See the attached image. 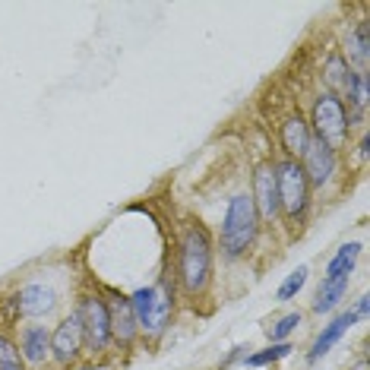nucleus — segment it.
<instances>
[{
    "instance_id": "obj_1",
    "label": "nucleus",
    "mask_w": 370,
    "mask_h": 370,
    "mask_svg": "<svg viewBox=\"0 0 370 370\" xmlns=\"http://www.w3.org/2000/svg\"><path fill=\"white\" fill-rule=\"evenodd\" d=\"M212 275V247H209V234L206 228L193 225L184 231L181 241V285L187 295H199L209 285Z\"/></svg>"
},
{
    "instance_id": "obj_2",
    "label": "nucleus",
    "mask_w": 370,
    "mask_h": 370,
    "mask_svg": "<svg viewBox=\"0 0 370 370\" xmlns=\"http://www.w3.org/2000/svg\"><path fill=\"white\" fill-rule=\"evenodd\" d=\"M256 228H260V215L256 206L247 193L231 197L228 209H225V222H222V250L228 260H238L247 247L254 244Z\"/></svg>"
},
{
    "instance_id": "obj_3",
    "label": "nucleus",
    "mask_w": 370,
    "mask_h": 370,
    "mask_svg": "<svg viewBox=\"0 0 370 370\" xmlns=\"http://www.w3.org/2000/svg\"><path fill=\"white\" fill-rule=\"evenodd\" d=\"M130 310L136 317V326L146 336H158L168 326L171 317V295L164 291V285H152V288H140L130 297Z\"/></svg>"
},
{
    "instance_id": "obj_4",
    "label": "nucleus",
    "mask_w": 370,
    "mask_h": 370,
    "mask_svg": "<svg viewBox=\"0 0 370 370\" xmlns=\"http://www.w3.org/2000/svg\"><path fill=\"white\" fill-rule=\"evenodd\" d=\"M275 190H279V206L288 212V219H301L307 209V177H304V168L291 158L279 162L275 168Z\"/></svg>"
},
{
    "instance_id": "obj_5",
    "label": "nucleus",
    "mask_w": 370,
    "mask_h": 370,
    "mask_svg": "<svg viewBox=\"0 0 370 370\" xmlns=\"http://www.w3.org/2000/svg\"><path fill=\"white\" fill-rule=\"evenodd\" d=\"M313 127H317V140H323L332 149L345 140L348 114H345V105H342L338 95L326 92V95H320V99L313 101Z\"/></svg>"
},
{
    "instance_id": "obj_6",
    "label": "nucleus",
    "mask_w": 370,
    "mask_h": 370,
    "mask_svg": "<svg viewBox=\"0 0 370 370\" xmlns=\"http://www.w3.org/2000/svg\"><path fill=\"white\" fill-rule=\"evenodd\" d=\"M79 320H82V338L89 342L92 352H101V348L111 342V323H108V304L99 295L82 297L79 307Z\"/></svg>"
},
{
    "instance_id": "obj_7",
    "label": "nucleus",
    "mask_w": 370,
    "mask_h": 370,
    "mask_svg": "<svg viewBox=\"0 0 370 370\" xmlns=\"http://www.w3.org/2000/svg\"><path fill=\"white\" fill-rule=\"evenodd\" d=\"M304 177L307 184H313V187H323V184H329V177H332V171H336V149L326 146L323 140H317V136H310V146H307L304 152Z\"/></svg>"
},
{
    "instance_id": "obj_8",
    "label": "nucleus",
    "mask_w": 370,
    "mask_h": 370,
    "mask_svg": "<svg viewBox=\"0 0 370 370\" xmlns=\"http://www.w3.org/2000/svg\"><path fill=\"white\" fill-rule=\"evenodd\" d=\"M82 345V320H79V310L70 313L66 320H60V326L54 329V336H51V352L58 358L60 364H70L76 358Z\"/></svg>"
},
{
    "instance_id": "obj_9",
    "label": "nucleus",
    "mask_w": 370,
    "mask_h": 370,
    "mask_svg": "<svg viewBox=\"0 0 370 370\" xmlns=\"http://www.w3.org/2000/svg\"><path fill=\"white\" fill-rule=\"evenodd\" d=\"M105 304H108V323H111V336H114L121 345H130L133 338H136V332H140V326H136V317H133V310H130V297L114 295L111 301H105Z\"/></svg>"
},
{
    "instance_id": "obj_10",
    "label": "nucleus",
    "mask_w": 370,
    "mask_h": 370,
    "mask_svg": "<svg viewBox=\"0 0 370 370\" xmlns=\"http://www.w3.org/2000/svg\"><path fill=\"white\" fill-rule=\"evenodd\" d=\"M254 206H256V215L263 219H272L279 212V190H275V171L269 164H263L260 171L254 174Z\"/></svg>"
},
{
    "instance_id": "obj_11",
    "label": "nucleus",
    "mask_w": 370,
    "mask_h": 370,
    "mask_svg": "<svg viewBox=\"0 0 370 370\" xmlns=\"http://www.w3.org/2000/svg\"><path fill=\"white\" fill-rule=\"evenodd\" d=\"M58 304V295H54V288L48 285H25L16 297V313L23 317H45V313L54 310Z\"/></svg>"
},
{
    "instance_id": "obj_12",
    "label": "nucleus",
    "mask_w": 370,
    "mask_h": 370,
    "mask_svg": "<svg viewBox=\"0 0 370 370\" xmlns=\"http://www.w3.org/2000/svg\"><path fill=\"white\" fill-rule=\"evenodd\" d=\"M354 323H358V320H354V313L348 310V313H342V317H336V320L329 323V326H323V332L317 336V342H313V348H310V361H320L323 354H326L329 348L336 345L338 338L345 336L348 329L354 326Z\"/></svg>"
},
{
    "instance_id": "obj_13",
    "label": "nucleus",
    "mask_w": 370,
    "mask_h": 370,
    "mask_svg": "<svg viewBox=\"0 0 370 370\" xmlns=\"http://www.w3.org/2000/svg\"><path fill=\"white\" fill-rule=\"evenodd\" d=\"M282 146H285L288 156H304L307 146H310V130H307V121L301 114L288 117L282 123Z\"/></svg>"
},
{
    "instance_id": "obj_14",
    "label": "nucleus",
    "mask_w": 370,
    "mask_h": 370,
    "mask_svg": "<svg viewBox=\"0 0 370 370\" xmlns=\"http://www.w3.org/2000/svg\"><path fill=\"white\" fill-rule=\"evenodd\" d=\"M51 352V336L45 326H29L23 332V358L29 364H45Z\"/></svg>"
},
{
    "instance_id": "obj_15",
    "label": "nucleus",
    "mask_w": 370,
    "mask_h": 370,
    "mask_svg": "<svg viewBox=\"0 0 370 370\" xmlns=\"http://www.w3.org/2000/svg\"><path fill=\"white\" fill-rule=\"evenodd\" d=\"M348 291V275H338V279H323L320 291H317V301H313V310L326 313L342 301V295Z\"/></svg>"
},
{
    "instance_id": "obj_16",
    "label": "nucleus",
    "mask_w": 370,
    "mask_h": 370,
    "mask_svg": "<svg viewBox=\"0 0 370 370\" xmlns=\"http://www.w3.org/2000/svg\"><path fill=\"white\" fill-rule=\"evenodd\" d=\"M358 256H361V244H345L338 247V254L329 260L326 266V275L323 279H338V275H352L354 263H358Z\"/></svg>"
},
{
    "instance_id": "obj_17",
    "label": "nucleus",
    "mask_w": 370,
    "mask_h": 370,
    "mask_svg": "<svg viewBox=\"0 0 370 370\" xmlns=\"http://www.w3.org/2000/svg\"><path fill=\"white\" fill-rule=\"evenodd\" d=\"M345 48H348V58L358 64V73H367V58H370V45H367V23H358L354 25V32L348 35L345 41Z\"/></svg>"
},
{
    "instance_id": "obj_18",
    "label": "nucleus",
    "mask_w": 370,
    "mask_h": 370,
    "mask_svg": "<svg viewBox=\"0 0 370 370\" xmlns=\"http://www.w3.org/2000/svg\"><path fill=\"white\" fill-rule=\"evenodd\" d=\"M291 352H295V348L288 345V342H279V345L266 348V352H260V354H250V358H247V364H250V367H266V364H272V361H282V358H288Z\"/></svg>"
},
{
    "instance_id": "obj_19",
    "label": "nucleus",
    "mask_w": 370,
    "mask_h": 370,
    "mask_svg": "<svg viewBox=\"0 0 370 370\" xmlns=\"http://www.w3.org/2000/svg\"><path fill=\"white\" fill-rule=\"evenodd\" d=\"M0 370H25L19 348L7 336H0Z\"/></svg>"
},
{
    "instance_id": "obj_20",
    "label": "nucleus",
    "mask_w": 370,
    "mask_h": 370,
    "mask_svg": "<svg viewBox=\"0 0 370 370\" xmlns=\"http://www.w3.org/2000/svg\"><path fill=\"white\" fill-rule=\"evenodd\" d=\"M345 92H348V99H352L358 108L367 105V73H348Z\"/></svg>"
},
{
    "instance_id": "obj_21",
    "label": "nucleus",
    "mask_w": 370,
    "mask_h": 370,
    "mask_svg": "<svg viewBox=\"0 0 370 370\" xmlns=\"http://www.w3.org/2000/svg\"><path fill=\"white\" fill-rule=\"evenodd\" d=\"M304 282H307V266H297V269L279 285V301H291V297L304 288Z\"/></svg>"
},
{
    "instance_id": "obj_22",
    "label": "nucleus",
    "mask_w": 370,
    "mask_h": 370,
    "mask_svg": "<svg viewBox=\"0 0 370 370\" xmlns=\"http://www.w3.org/2000/svg\"><path fill=\"white\" fill-rule=\"evenodd\" d=\"M348 73H352V70L345 66V60H342V58H329V64H326V79H329V86H336V89H345Z\"/></svg>"
},
{
    "instance_id": "obj_23",
    "label": "nucleus",
    "mask_w": 370,
    "mask_h": 370,
    "mask_svg": "<svg viewBox=\"0 0 370 370\" xmlns=\"http://www.w3.org/2000/svg\"><path fill=\"white\" fill-rule=\"evenodd\" d=\"M295 326H301V313H288V317H282L275 326H269V338L272 342H282V338H288L295 332Z\"/></svg>"
},
{
    "instance_id": "obj_24",
    "label": "nucleus",
    "mask_w": 370,
    "mask_h": 370,
    "mask_svg": "<svg viewBox=\"0 0 370 370\" xmlns=\"http://www.w3.org/2000/svg\"><path fill=\"white\" fill-rule=\"evenodd\" d=\"M367 301H370V297L367 295H361V297H358V304H354V320H364V317H367Z\"/></svg>"
},
{
    "instance_id": "obj_25",
    "label": "nucleus",
    "mask_w": 370,
    "mask_h": 370,
    "mask_svg": "<svg viewBox=\"0 0 370 370\" xmlns=\"http://www.w3.org/2000/svg\"><path fill=\"white\" fill-rule=\"evenodd\" d=\"M354 370H367V361H361V364H358V367H354Z\"/></svg>"
}]
</instances>
